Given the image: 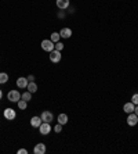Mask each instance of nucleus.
Returning <instances> with one entry per match:
<instances>
[{
	"mask_svg": "<svg viewBox=\"0 0 138 154\" xmlns=\"http://www.w3.org/2000/svg\"><path fill=\"white\" fill-rule=\"evenodd\" d=\"M21 99L25 100V101H29L30 99H32V93H30L29 90H26V92H24V93L21 94Z\"/></svg>",
	"mask_w": 138,
	"mask_h": 154,
	"instance_id": "obj_16",
	"label": "nucleus"
},
{
	"mask_svg": "<svg viewBox=\"0 0 138 154\" xmlns=\"http://www.w3.org/2000/svg\"><path fill=\"white\" fill-rule=\"evenodd\" d=\"M17 104H18V108L20 110H26V107H28V101H25V100H20V101H17Z\"/></svg>",
	"mask_w": 138,
	"mask_h": 154,
	"instance_id": "obj_17",
	"label": "nucleus"
},
{
	"mask_svg": "<svg viewBox=\"0 0 138 154\" xmlns=\"http://www.w3.org/2000/svg\"><path fill=\"white\" fill-rule=\"evenodd\" d=\"M61 58H62L61 51L55 50V49L53 51H50V61H51V63H59V61H61Z\"/></svg>",
	"mask_w": 138,
	"mask_h": 154,
	"instance_id": "obj_3",
	"label": "nucleus"
},
{
	"mask_svg": "<svg viewBox=\"0 0 138 154\" xmlns=\"http://www.w3.org/2000/svg\"><path fill=\"white\" fill-rule=\"evenodd\" d=\"M28 83H29V81H28V78H25V77H20L17 79V86L20 89H26V88H28Z\"/></svg>",
	"mask_w": 138,
	"mask_h": 154,
	"instance_id": "obj_7",
	"label": "nucleus"
},
{
	"mask_svg": "<svg viewBox=\"0 0 138 154\" xmlns=\"http://www.w3.org/2000/svg\"><path fill=\"white\" fill-rule=\"evenodd\" d=\"M1 97H3V92L0 90V100H1Z\"/></svg>",
	"mask_w": 138,
	"mask_h": 154,
	"instance_id": "obj_26",
	"label": "nucleus"
},
{
	"mask_svg": "<svg viewBox=\"0 0 138 154\" xmlns=\"http://www.w3.org/2000/svg\"><path fill=\"white\" fill-rule=\"evenodd\" d=\"M127 124L130 126H135L138 124V115L135 112H130L129 114V117H127Z\"/></svg>",
	"mask_w": 138,
	"mask_h": 154,
	"instance_id": "obj_6",
	"label": "nucleus"
},
{
	"mask_svg": "<svg viewBox=\"0 0 138 154\" xmlns=\"http://www.w3.org/2000/svg\"><path fill=\"white\" fill-rule=\"evenodd\" d=\"M50 131H51V125H50V122H42V125L39 126V132L42 133V135H48L50 133Z\"/></svg>",
	"mask_w": 138,
	"mask_h": 154,
	"instance_id": "obj_4",
	"label": "nucleus"
},
{
	"mask_svg": "<svg viewBox=\"0 0 138 154\" xmlns=\"http://www.w3.org/2000/svg\"><path fill=\"white\" fill-rule=\"evenodd\" d=\"M40 117H42L43 122H53V120H54V115L51 111H43Z\"/></svg>",
	"mask_w": 138,
	"mask_h": 154,
	"instance_id": "obj_8",
	"label": "nucleus"
},
{
	"mask_svg": "<svg viewBox=\"0 0 138 154\" xmlns=\"http://www.w3.org/2000/svg\"><path fill=\"white\" fill-rule=\"evenodd\" d=\"M7 99H9L10 101L17 103L21 100V93H20L18 90H10L9 93H7Z\"/></svg>",
	"mask_w": 138,
	"mask_h": 154,
	"instance_id": "obj_2",
	"label": "nucleus"
},
{
	"mask_svg": "<svg viewBox=\"0 0 138 154\" xmlns=\"http://www.w3.org/2000/svg\"><path fill=\"white\" fill-rule=\"evenodd\" d=\"M9 81V75L6 72H0V83H7Z\"/></svg>",
	"mask_w": 138,
	"mask_h": 154,
	"instance_id": "obj_19",
	"label": "nucleus"
},
{
	"mask_svg": "<svg viewBox=\"0 0 138 154\" xmlns=\"http://www.w3.org/2000/svg\"><path fill=\"white\" fill-rule=\"evenodd\" d=\"M57 120H58V124L65 125V124L68 122V115H66V114H59Z\"/></svg>",
	"mask_w": 138,
	"mask_h": 154,
	"instance_id": "obj_15",
	"label": "nucleus"
},
{
	"mask_svg": "<svg viewBox=\"0 0 138 154\" xmlns=\"http://www.w3.org/2000/svg\"><path fill=\"white\" fill-rule=\"evenodd\" d=\"M28 81H29V82H33V81H35V77H33V75H29V77H28Z\"/></svg>",
	"mask_w": 138,
	"mask_h": 154,
	"instance_id": "obj_24",
	"label": "nucleus"
},
{
	"mask_svg": "<svg viewBox=\"0 0 138 154\" xmlns=\"http://www.w3.org/2000/svg\"><path fill=\"white\" fill-rule=\"evenodd\" d=\"M134 112H135V114L138 115V106H135V108H134Z\"/></svg>",
	"mask_w": 138,
	"mask_h": 154,
	"instance_id": "obj_25",
	"label": "nucleus"
},
{
	"mask_svg": "<svg viewBox=\"0 0 138 154\" xmlns=\"http://www.w3.org/2000/svg\"><path fill=\"white\" fill-rule=\"evenodd\" d=\"M43 120H42V117H32L30 118V125L33 126V128H39L40 125H42Z\"/></svg>",
	"mask_w": 138,
	"mask_h": 154,
	"instance_id": "obj_11",
	"label": "nucleus"
},
{
	"mask_svg": "<svg viewBox=\"0 0 138 154\" xmlns=\"http://www.w3.org/2000/svg\"><path fill=\"white\" fill-rule=\"evenodd\" d=\"M131 103H134V106H138V93L133 94V97H131Z\"/></svg>",
	"mask_w": 138,
	"mask_h": 154,
	"instance_id": "obj_20",
	"label": "nucleus"
},
{
	"mask_svg": "<svg viewBox=\"0 0 138 154\" xmlns=\"http://www.w3.org/2000/svg\"><path fill=\"white\" fill-rule=\"evenodd\" d=\"M54 131H55L57 133H59L61 131H62V125H61V124H57V125L54 126Z\"/></svg>",
	"mask_w": 138,
	"mask_h": 154,
	"instance_id": "obj_22",
	"label": "nucleus"
},
{
	"mask_svg": "<svg viewBox=\"0 0 138 154\" xmlns=\"http://www.w3.org/2000/svg\"><path fill=\"white\" fill-rule=\"evenodd\" d=\"M134 108H135V106H134V103H126L124 106H123V111L126 112V114H130V112H134Z\"/></svg>",
	"mask_w": 138,
	"mask_h": 154,
	"instance_id": "obj_13",
	"label": "nucleus"
},
{
	"mask_svg": "<svg viewBox=\"0 0 138 154\" xmlns=\"http://www.w3.org/2000/svg\"><path fill=\"white\" fill-rule=\"evenodd\" d=\"M59 35H61V38H64V39H69L72 36V29L71 28H62V29L59 31Z\"/></svg>",
	"mask_w": 138,
	"mask_h": 154,
	"instance_id": "obj_12",
	"label": "nucleus"
},
{
	"mask_svg": "<svg viewBox=\"0 0 138 154\" xmlns=\"http://www.w3.org/2000/svg\"><path fill=\"white\" fill-rule=\"evenodd\" d=\"M3 114H4V118H6V120H9V121L15 120V117H17V112L14 111V108H6Z\"/></svg>",
	"mask_w": 138,
	"mask_h": 154,
	"instance_id": "obj_5",
	"label": "nucleus"
},
{
	"mask_svg": "<svg viewBox=\"0 0 138 154\" xmlns=\"http://www.w3.org/2000/svg\"><path fill=\"white\" fill-rule=\"evenodd\" d=\"M26 89L29 90L30 93H36V92H38V85H36V82H35V81L33 82H29Z\"/></svg>",
	"mask_w": 138,
	"mask_h": 154,
	"instance_id": "obj_14",
	"label": "nucleus"
},
{
	"mask_svg": "<svg viewBox=\"0 0 138 154\" xmlns=\"http://www.w3.org/2000/svg\"><path fill=\"white\" fill-rule=\"evenodd\" d=\"M62 49H64V43H61V42H57V43H55V50L61 51Z\"/></svg>",
	"mask_w": 138,
	"mask_h": 154,
	"instance_id": "obj_21",
	"label": "nucleus"
},
{
	"mask_svg": "<svg viewBox=\"0 0 138 154\" xmlns=\"http://www.w3.org/2000/svg\"><path fill=\"white\" fill-rule=\"evenodd\" d=\"M46 151H47V149H46V145H44V143H38L33 149L35 154H44Z\"/></svg>",
	"mask_w": 138,
	"mask_h": 154,
	"instance_id": "obj_9",
	"label": "nucleus"
},
{
	"mask_svg": "<svg viewBox=\"0 0 138 154\" xmlns=\"http://www.w3.org/2000/svg\"><path fill=\"white\" fill-rule=\"evenodd\" d=\"M55 3H57V7H58L59 10L68 9V7H69V4H71V1H69V0H57Z\"/></svg>",
	"mask_w": 138,
	"mask_h": 154,
	"instance_id": "obj_10",
	"label": "nucleus"
},
{
	"mask_svg": "<svg viewBox=\"0 0 138 154\" xmlns=\"http://www.w3.org/2000/svg\"><path fill=\"white\" fill-rule=\"evenodd\" d=\"M18 154H28V150L26 149H20L18 150Z\"/></svg>",
	"mask_w": 138,
	"mask_h": 154,
	"instance_id": "obj_23",
	"label": "nucleus"
},
{
	"mask_svg": "<svg viewBox=\"0 0 138 154\" xmlns=\"http://www.w3.org/2000/svg\"><path fill=\"white\" fill-rule=\"evenodd\" d=\"M51 40L54 43H57V42H59V39H61V35H59V32H53L51 34Z\"/></svg>",
	"mask_w": 138,
	"mask_h": 154,
	"instance_id": "obj_18",
	"label": "nucleus"
},
{
	"mask_svg": "<svg viewBox=\"0 0 138 154\" xmlns=\"http://www.w3.org/2000/svg\"><path fill=\"white\" fill-rule=\"evenodd\" d=\"M42 49L44 51H53L55 49V43L51 40V39H44V40H42Z\"/></svg>",
	"mask_w": 138,
	"mask_h": 154,
	"instance_id": "obj_1",
	"label": "nucleus"
}]
</instances>
